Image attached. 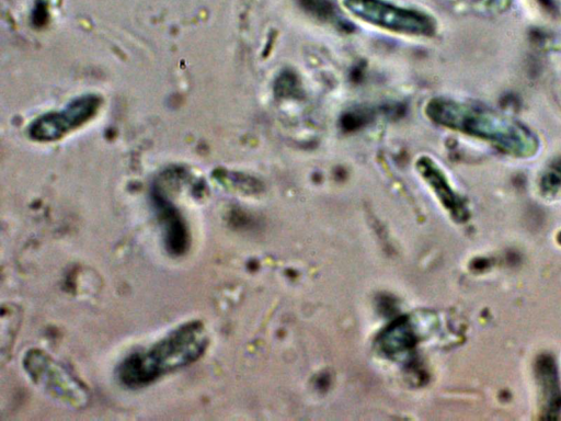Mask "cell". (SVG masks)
I'll use <instances>...</instances> for the list:
<instances>
[{"mask_svg":"<svg viewBox=\"0 0 561 421\" xmlns=\"http://www.w3.org/2000/svg\"><path fill=\"white\" fill-rule=\"evenodd\" d=\"M101 99L89 94L69 103L64 110L50 112L34 121L30 127L31 138L51 141L90 121L98 112Z\"/></svg>","mask_w":561,"mask_h":421,"instance_id":"cell-4","label":"cell"},{"mask_svg":"<svg viewBox=\"0 0 561 421\" xmlns=\"http://www.w3.org/2000/svg\"><path fill=\"white\" fill-rule=\"evenodd\" d=\"M207 344L206 329L201 321L183 323L150 348L123 360L117 368L118 379L129 388L145 387L198 360Z\"/></svg>","mask_w":561,"mask_h":421,"instance_id":"cell-1","label":"cell"},{"mask_svg":"<svg viewBox=\"0 0 561 421\" xmlns=\"http://www.w3.org/2000/svg\"><path fill=\"white\" fill-rule=\"evenodd\" d=\"M168 251L174 255L183 254L190 244L187 228L176 209L161 197L156 198Z\"/></svg>","mask_w":561,"mask_h":421,"instance_id":"cell-5","label":"cell"},{"mask_svg":"<svg viewBox=\"0 0 561 421\" xmlns=\"http://www.w3.org/2000/svg\"><path fill=\"white\" fill-rule=\"evenodd\" d=\"M23 366L31 380L45 394L68 407L82 409L90 402L85 385L43 350H28Z\"/></svg>","mask_w":561,"mask_h":421,"instance_id":"cell-2","label":"cell"},{"mask_svg":"<svg viewBox=\"0 0 561 421\" xmlns=\"http://www.w3.org/2000/svg\"><path fill=\"white\" fill-rule=\"evenodd\" d=\"M306 10H310L320 16H331L332 7L327 0H299Z\"/></svg>","mask_w":561,"mask_h":421,"instance_id":"cell-6","label":"cell"},{"mask_svg":"<svg viewBox=\"0 0 561 421\" xmlns=\"http://www.w3.org/2000/svg\"><path fill=\"white\" fill-rule=\"evenodd\" d=\"M343 5L354 16L388 31L419 36L434 32L432 16L387 0H343Z\"/></svg>","mask_w":561,"mask_h":421,"instance_id":"cell-3","label":"cell"}]
</instances>
